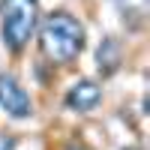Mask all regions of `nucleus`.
I'll list each match as a JSON object with an SVG mask.
<instances>
[{
    "label": "nucleus",
    "mask_w": 150,
    "mask_h": 150,
    "mask_svg": "<svg viewBox=\"0 0 150 150\" xmlns=\"http://www.w3.org/2000/svg\"><path fill=\"white\" fill-rule=\"evenodd\" d=\"M39 21V0H3L0 9V36L12 54L27 48Z\"/></svg>",
    "instance_id": "2"
},
{
    "label": "nucleus",
    "mask_w": 150,
    "mask_h": 150,
    "mask_svg": "<svg viewBox=\"0 0 150 150\" xmlns=\"http://www.w3.org/2000/svg\"><path fill=\"white\" fill-rule=\"evenodd\" d=\"M120 57H123L120 42L114 39V36H105V39L99 42V48H96V66H99V72H102L105 78L114 75L117 66H120Z\"/></svg>",
    "instance_id": "5"
},
{
    "label": "nucleus",
    "mask_w": 150,
    "mask_h": 150,
    "mask_svg": "<svg viewBox=\"0 0 150 150\" xmlns=\"http://www.w3.org/2000/svg\"><path fill=\"white\" fill-rule=\"evenodd\" d=\"M123 150H144V147H123Z\"/></svg>",
    "instance_id": "8"
},
{
    "label": "nucleus",
    "mask_w": 150,
    "mask_h": 150,
    "mask_svg": "<svg viewBox=\"0 0 150 150\" xmlns=\"http://www.w3.org/2000/svg\"><path fill=\"white\" fill-rule=\"evenodd\" d=\"M0 150H15V135H3L0 132Z\"/></svg>",
    "instance_id": "6"
},
{
    "label": "nucleus",
    "mask_w": 150,
    "mask_h": 150,
    "mask_svg": "<svg viewBox=\"0 0 150 150\" xmlns=\"http://www.w3.org/2000/svg\"><path fill=\"white\" fill-rule=\"evenodd\" d=\"M39 45L42 54L51 60V63H72L75 57L81 54L84 48V27L81 21L69 15V12L57 9L42 21V33H39Z\"/></svg>",
    "instance_id": "1"
},
{
    "label": "nucleus",
    "mask_w": 150,
    "mask_h": 150,
    "mask_svg": "<svg viewBox=\"0 0 150 150\" xmlns=\"http://www.w3.org/2000/svg\"><path fill=\"white\" fill-rule=\"evenodd\" d=\"M0 108H3L9 117H15V120H24V117L33 114V102H30L27 90H24L18 84V78L9 75V72H0Z\"/></svg>",
    "instance_id": "3"
},
{
    "label": "nucleus",
    "mask_w": 150,
    "mask_h": 150,
    "mask_svg": "<svg viewBox=\"0 0 150 150\" xmlns=\"http://www.w3.org/2000/svg\"><path fill=\"white\" fill-rule=\"evenodd\" d=\"M99 99H102V87H99L96 81H90V78H78L69 90H66V108H72V111H90V108H96L99 105Z\"/></svg>",
    "instance_id": "4"
},
{
    "label": "nucleus",
    "mask_w": 150,
    "mask_h": 150,
    "mask_svg": "<svg viewBox=\"0 0 150 150\" xmlns=\"http://www.w3.org/2000/svg\"><path fill=\"white\" fill-rule=\"evenodd\" d=\"M66 150H84V147H75V144H69V147H66Z\"/></svg>",
    "instance_id": "7"
}]
</instances>
